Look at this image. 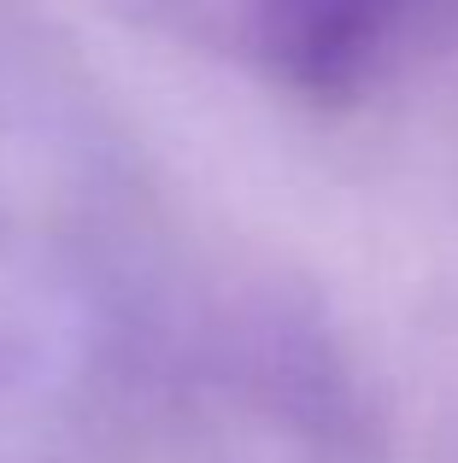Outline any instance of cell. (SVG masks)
I'll use <instances>...</instances> for the list:
<instances>
[{
    "label": "cell",
    "instance_id": "obj_1",
    "mask_svg": "<svg viewBox=\"0 0 458 463\" xmlns=\"http://www.w3.org/2000/svg\"><path fill=\"white\" fill-rule=\"evenodd\" d=\"M424 0H259V47L300 94L358 89Z\"/></svg>",
    "mask_w": 458,
    "mask_h": 463
}]
</instances>
